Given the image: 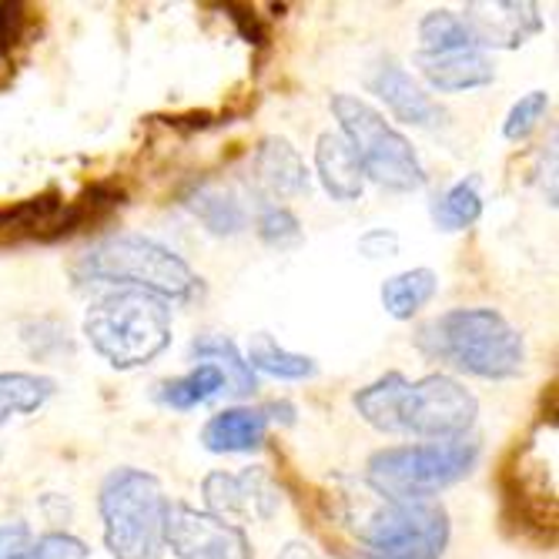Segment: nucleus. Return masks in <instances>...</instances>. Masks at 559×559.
<instances>
[{
    "instance_id": "nucleus-6",
    "label": "nucleus",
    "mask_w": 559,
    "mask_h": 559,
    "mask_svg": "<svg viewBox=\"0 0 559 559\" xmlns=\"http://www.w3.org/2000/svg\"><path fill=\"white\" fill-rule=\"evenodd\" d=\"M97 513L111 559H162L168 496L158 476L134 466L111 469L97 489Z\"/></svg>"
},
{
    "instance_id": "nucleus-23",
    "label": "nucleus",
    "mask_w": 559,
    "mask_h": 559,
    "mask_svg": "<svg viewBox=\"0 0 559 559\" xmlns=\"http://www.w3.org/2000/svg\"><path fill=\"white\" fill-rule=\"evenodd\" d=\"M460 50H479L466 21L445 8L429 11L419 21V50L416 55H460Z\"/></svg>"
},
{
    "instance_id": "nucleus-30",
    "label": "nucleus",
    "mask_w": 559,
    "mask_h": 559,
    "mask_svg": "<svg viewBox=\"0 0 559 559\" xmlns=\"http://www.w3.org/2000/svg\"><path fill=\"white\" fill-rule=\"evenodd\" d=\"M24 31V4H0V55L21 40Z\"/></svg>"
},
{
    "instance_id": "nucleus-32",
    "label": "nucleus",
    "mask_w": 559,
    "mask_h": 559,
    "mask_svg": "<svg viewBox=\"0 0 559 559\" xmlns=\"http://www.w3.org/2000/svg\"><path fill=\"white\" fill-rule=\"evenodd\" d=\"M262 413H265V419H269V423H285V426H292V423H295V409H292L288 402H272L269 409H262Z\"/></svg>"
},
{
    "instance_id": "nucleus-17",
    "label": "nucleus",
    "mask_w": 559,
    "mask_h": 559,
    "mask_svg": "<svg viewBox=\"0 0 559 559\" xmlns=\"http://www.w3.org/2000/svg\"><path fill=\"white\" fill-rule=\"evenodd\" d=\"M191 355L198 362H209L215 366L222 376H225V389L231 395H251L259 389V376L251 372L245 352L228 338V335H218V332H209V335H198L191 342Z\"/></svg>"
},
{
    "instance_id": "nucleus-2",
    "label": "nucleus",
    "mask_w": 559,
    "mask_h": 559,
    "mask_svg": "<svg viewBox=\"0 0 559 559\" xmlns=\"http://www.w3.org/2000/svg\"><path fill=\"white\" fill-rule=\"evenodd\" d=\"M416 345L429 359L486 382L516 379L526 366L520 329L496 309H452L426 322Z\"/></svg>"
},
{
    "instance_id": "nucleus-11",
    "label": "nucleus",
    "mask_w": 559,
    "mask_h": 559,
    "mask_svg": "<svg viewBox=\"0 0 559 559\" xmlns=\"http://www.w3.org/2000/svg\"><path fill=\"white\" fill-rule=\"evenodd\" d=\"M476 37L479 50L483 47H502V50H516L530 37L543 31V14L536 4H520V0H496V4H469L460 14Z\"/></svg>"
},
{
    "instance_id": "nucleus-25",
    "label": "nucleus",
    "mask_w": 559,
    "mask_h": 559,
    "mask_svg": "<svg viewBox=\"0 0 559 559\" xmlns=\"http://www.w3.org/2000/svg\"><path fill=\"white\" fill-rule=\"evenodd\" d=\"M546 111H549V94L546 91L523 94L516 105L510 108V115H506V121H502V138L506 141H526V138H533V131L543 124Z\"/></svg>"
},
{
    "instance_id": "nucleus-8",
    "label": "nucleus",
    "mask_w": 559,
    "mask_h": 559,
    "mask_svg": "<svg viewBox=\"0 0 559 559\" xmlns=\"http://www.w3.org/2000/svg\"><path fill=\"white\" fill-rule=\"evenodd\" d=\"M452 539L445 506L432 502H389L359 513L355 543L362 559H442Z\"/></svg>"
},
{
    "instance_id": "nucleus-16",
    "label": "nucleus",
    "mask_w": 559,
    "mask_h": 559,
    "mask_svg": "<svg viewBox=\"0 0 559 559\" xmlns=\"http://www.w3.org/2000/svg\"><path fill=\"white\" fill-rule=\"evenodd\" d=\"M269 439V419L262 409H245V405H235V409H222L215 413L205 429H201V445L209 452L228 455V452H255L262 449Z\"/></svg>"
},
{
    "instance_id": "nucleus-27",
    "label": "nucleus",
    "mask_w": 559,
    "mask_h": 559,
    "mask_svg": "<svg viewBox=\"0 0 559 559\" xmlns=\"http://www.w3.org/2000/svg\"><path fill=\"white\" fill-rule=\"evenodd\" d=\"M24 559H91V549L71 533H44L31 543Z\"/></svg>"
},
{
    "instance_id": "nucleus-21",
    "label": "nucleus",
    "mask_w": 559,
    "mask_h": 559,
    "mask_svg": "<svg viewBox=\"0 0 559 559\" xmlns=\"http://www.w3.org/2000/svg\"><path fill=\"white\" fill-rule=\"evenodd\" d=\"M58 382L37 372H0V426L17 416H34L55 399Z\"/></svg>"
},
{
    "instance_id": "nucleus-10",
    "label": "nucleus",
    "mask_w": 559,
    "mask_h": 559,
    "mask_svg": "<svg viewBox=\"0 0 559 559\" xmlns=\"http://www.w3.org/2000/svg\"><path fill=\"white\" fill-rule=\"evenodd\" d=\"M201 496H205V506L212 516L231 523V520H255V523H269L278 506V486L269 476L265 466H248L241 473H209L205 483H201Z\"/></svg>"
},
{
    "instance_id": "nucleus-14",
    "label": "nucleus",
    "mask_w": 559,
    "mask_h": 559,
    "mask_svg": "<svg viewBox=\"0 0 559 559\" xmlns=\"http://www.w3.org/2000/svg\"><path fill=\"white\" fill-rule=\"evenodd\" d=\"M416 68L426 84L439 94H463L496 81L492 61L483 50H460V55H416Z\"/></svg>"
},
{
    "instance_id": "nucleus-18",
    "label": "nucleus",
    "mask_w": 559,
    "mask_h": 559,
    "mask_svg": "<svg viewBox=\"0 0 559 559\" xmlns=\"http://www.w3.org/2000/svg\"><path fill=\"white\" fill-rule=\"evenodd\" d=\"M436 292H439V275L432 269H409L385 278L379 298L385 316H392L395 322H409L436 298Z\"/></svg>"
},
{
    "instance_id": "nucleus-4",
    "label": "nucleus",
    "mask_w": 559,
    "mask_h": 559,
    "mask_svg": "<svg viewBox=\"0 0 559 559\" xmlns=\"http://www.w3.org/2000/svg\"><path fill=\"white\" fill-rule=\"evenodd\" d=\"M81 332L111 369L131 372L171 345V305L147 292L108 288L87 305Z\"/></svg>"
},
{
    "instance_id": "nucleus-19",
    "label": "nucleus",
    "mask_w": 559,
    "mask_h": 559,
    "mask_svg": "<svg viewBox=\"0 0 559 559\" xmlns=\"http://www.w3.org/2000/svg\"><path fill=\"white\" fill-rule=\"evenodd\" d=\"M185 205L201 225H205V231L215 235V238H235V235H241L248 228L245 205L238 201V194H231L225 188H212V185L198 188V191L188 194Z\"/></svg>"
},
{
    "instance_id": "nucleus-20",
    "label": "nucleus",
    "mask_w": 559,
    "mask_h": 559,
    "mask_svg": "<svg viewBox=\"0 0 559 559\" xmlns=\"http://www.w3.org/2000/svg\"><path fill=\"white\" fill-rule=\"evenodd\" d=\"M245 359H248L251 372H262V376H272V379H282V382H305V379H312L319 372V362L312 359V355L292 352V348L278 345L265 332L248 342Z\"/></svg>"
},
{
    "instance_id": "nucleus-24",
    "label": "nucleus",
    "mask_w": 559,
    "mask_h": 559,
    "mask_svg": "<svg viewBox=\"0 0 559 559\" xmlns=\"http://www.w3.org/2000/svg\"><path fill=\"white\" fill-rule=\"evenodd\" d=\"M483 218V194L479 178L455 181L445 194L432 201V222L442 231H466Z\"/></svg>"
},
{
    "instance_id": "nucleus-26",
    "label": "nucleus",
    "mask_w": 559,
    "mask_h": 559,
    "mask_svg": "<svg viewBox=\"0 0 559 559\" xmlns=\"http://www.w3.org/2000/svg\"><path fill=\"white\" fill-rule=\"evenodd\" d=\"M255 231H259V238H262L269 248H278V251H282V248H295V245L305 238L298 215H295L292 209H285V205H265V209L259 212Z\"/></svg>"
},
{
    "instance_id": "nucleus-31",
    "label": "nucleus",
    "mask_w": 559,
    "mask_h": 559,
    "mask_svg": "<svg viewBox=\"0 0 559 559\" xmlns=\"http://www.w3.org/2000/svg\"><path fill=\"white\" fill-rule=\"evenodd\" d=\"M278 559H319V552L309 543L292 539V543H285V549L278 552Z\"/></svg>"
},
{
    "instance_id": "nucleus-9",
    "label": "nucleus",
    "mask_w": 559,
    "mask_h": 559,
    "mask_svg": "<svg viewBox=\"0 0 559 559\" xmlns=\"http://www.w3.org/2000/svg\"><path fill=\"white\" fill-rule=\"evenodd\" d=\"M165 549L178 559H255L241 526L225 523L188 502H168Z\"/></svg>"
},
{
    "instance_id": "nucleus-3",
    "label": "nucleus",
    "mask_w": 559,
    "mask_h": 559,
    "mask_svg": "<svg viewBox=\"0 0 559 559\" xmlns=\"http://www.w3.org/2000/svg\"><path fill=\"white\" fill-rule=\"evenodd\" d=\"M71 278L81 288H134L162 301H188L201 288V278L178 251L134 231L94 241L71 265Z\"/></svg>"
},
{
    "instance_id": "nucleus-12",
    "label": "nucleus",
    "mask_w": 559,
    "mask_h": 559,
    "mask_svg": "<svg viewBox=\"0 0 559 559\" xmlns=\"http://www.w3.org/2000/svg\"><path fill=\"white\" fill-rule=\"evenodd\" d=\"M369 91L389 108V115L402 124L413 128H439L445 111L439 108V100L395 61H382L376 74L369 78Z\"/></svg>"
},
{
    "instance_id": "nucleus-28",
    "label": "nucleus",
    "mask_w": 559,
    "mask_h": 559,
    "mask_svg": "<svg viewBox=\"0 0 559 559\" xmlns=\"http://www.w3.org/2000/svg\"><path fill=\"white\" fill-rule=\"evenodd\" d=\"M34 533L27 523H0V559H24Z\"/></svg>"
},
{
    "instance_id": "nucleus-13",
    "label": "nucleus",
    "mask_w": 559,
    "mask_h": 559,
    "mask_svg": "<svg viewBox=\"0 0 559 559\" xmlns=\"http://www.w3.org/2000/svg\"><path fill=\"white\" fill-rule=\"evenodd\" d=\"M251 178H255L259 191L269 198H295L309 194L312 175L305 168V158L288 138L269 134L259 141L255 155H251Z\"/></svg>"
},
{
    "instance_id": "nucleus-22",
    "label": "nucleus",
    "mask_w": 559,
    "mask_h": 559,
    "mask_svg": "<svg viewBox=\"0 0 559 559\" xmlns=\"http://www.w3.org/2000/svg\"><path fill=\"white\" fill-rule=\"evenodd\" d=\"M222 392H228V389H225V376H222L215 366H209V362H198L191 372L162 382L158 402L168 405V409L188 413V409H198V405H205V402L218 399Z\"/></svg>"
},
{
    "instance_id": "nucleus-5",
    "label": "nucleus",
    "mask_w": 559,
    "mask_h": 559,
    "mask_svg": "<svg viewBox=\"0 0 559 559\" xmlns=\"http://www.w3.org/2000/svg\"><path fill=\"white\" fill-rule=\"evenodd\" d=\"M483 455V442L463 439L385 445L369 455L366 486L389 502H432L442 489L463 483Z\"/></svg>"
},
{
    "instance_id": "nucleus-1",
    "label": "nucleus",
    "mask_w": 559,
    "mask_h": 559,
    "mask_svg": "<svg viewBox=\"0 0 559 559\" xmlns=\"http://www.w3.org/2000/svg\"><path fill=\"white\" fill-rule=\"evenodd\" d=\"M355 413L379 432L419 436L426 442L463 439L479 419V399L452 376L432 372L409 382L402 372H385L352 395Z\"/></svg>"
},
{
    "instance_id": "nucleus-7",
    "label": "nucleus",
    "mask_w": 559,
    "mask_h": 559,
    "mask_svg": "<svg viewBox=\"0 0 559 559\" xmlns=\"http://www.w3.org/2000/svg\"><path fill=\"white\" fill-rule=\"evenodd\" d=\"M332 115L369 181L389 191H419L426 185V165L413 141L385 121L369 100L355 94H332Z\"/></svg>"
},
{
    "instance_id": "nucleus-29",
    "label": "nucleus",
    "mask_w": 559,
    "mask_h": 559,
    "mask_svg": "<svg viewBox=\"0 0 559 559\" xmlns=\"http://www.w3.org/2000/svg\"><path fill=\"white\" fill-rule=\"evenodd\" d=\"M359 251L366 259L379 262V259H392L399 255V235L389 231V228H372L359 238Z\"/></svg>"
},
{
    "instance_id": "nucleus-15",
    "label": "nucleus",
    "mask_w": 559,
    "mask_h": 559,
    "mask_svg": "<svg viewBox=\"0 0 559 559\" xmlns=\"http://www.w3.org/2000/svg\"><path fill=\"white\" fill-rule=\"evenodd\" d=\"M316 175H319L322 188L335 201H342V205L359 201L366 191V175H362L359 162H355L348 141L338 131L319 134V141H316Z\"/></svg>"
}]
</instances>
